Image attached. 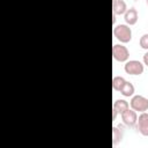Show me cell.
Listing matches in <instances>:
<instances>
[{
    "instance_id": "1",
    "label": "cell",
    "mask_w": 148,
    "mask_h": 148,
    "mask_svg": "<svg viewBox=\"0 0 148 148\" xmlns=\"http://www.w3.org/2000/svg\"><path fill=\"white\" fill-rule=\"evenodd\" d=\"M114 37L121 43H128L132 39V30L127 24H118L113 28Z\"/></svg>"
},
{
    "instance_id": "2",
    "label": "cell",
    "mask_w": 148,
    "mask_h": 148,
    "mask_svg": "<svg viewBox=\"0 0 148 148\" xmlns=\"http://www.w3.org/2000/svg\"><path fill=\"white\" fill-rule=\"evenodd\" d=\"M112 56L113 59L119 61V62H124L127 61L130 58V51L127 50L126 46L121 45V44H114L112 46Z\"/></svg>"
},
{
    "instance_id": "3",
    "label": "cell",
    "mask_w": 148,
    "mask_h": 148,
    "mask_svg": "<svg viewBox=\"0 0 148 148\" xmlns=\"http://www.w3.org/2000/svg\"><path fill=\"white\" fill-rule=\"evenodd\" d=\"M130 105L134 111L145 112L148 110V98H146L145 96H141V95H135L132 97Z\"/></svg>"
},
{
    "instance_id": "4",
    "label": "cell",
    "mask_w": 148,
    "mask_h": 148,
    "mask_svg": "<svg viewBox=\"0 0 148 148\" xmlns=\"http://www.w3.org/2000/svg\"><path fill=\"white\" fill-rule=\"evenodd\" d=\"M124 69L130 75H140L143 73V65L139 60H130L126 61Z\"/></svg>"
},
{
    "instance_id": "5",
    "label": "cell",
    "mask_w": 148,
    "mask_h": 148,
    "mask_svg": "<svg viewBox=\"0 0 148 148\" xmlns=\"http://www.w3.org/2000/svg\"><path fill=\"white\" fill-rule=\"evenodd\" d=\"M121 119H123V123L128 126V127H134L136 125V121H138V114H136V111H134L133 109H127L126 111H124L121 114Z\"/></svg>"
},
{
    "instance_id": "6",
    "label": "cell",
    "mask_w": 148,
    "mask_h": 148,
    "mask_svg": "<svg viewBox=\"0 0 148 148\" xmlns=\"http://www.w3.org/2000/svg\"><path fill=\"white\" fill-rule=\"evenodd\" d=\"M136 128L143 136H148V113L146 111L141 112V114L139 116L136 121Z\"/></svg>"
},
{
    "instance_id": "7",
    "label": "cell",
    "mask_w": 148,
    "mask_h": 148,
    "mask_svg": "<svg viewBox=\"0 0 148 148\" xmlns=\"http://www.w3.org/2000/svg\"><path fill=\"white\" fill-rule=\"evenodd\" d=\"M138 18H139V15H138V12L134 7H131L124 14V20L128 25H134L138 22Z\"/></svg>"
},
{
    "instance_id": "8",
    "label": "cell",
    "mask_w": 148,
    "mask_h": 148,
    "mask_svg": "<svg viewBox=\"0 0 148 148\" xmlns=\"http://www.w3.org/2000/svg\"><path fill=\"white\" fill-rule=\"evenodd\" d=\"M127 10L126 2L124 0H112V12L116 15H121L125 14Z\"/></svg>"
},
{
    "instance_id": "9",
    "label": "cell",
    "mask_w": 148,
    "mask_h": 148,
    "mask_svg": "<svg viewBox=\"0 0 148 148\" xmlns=\"http://www.w3.org/2000/svg\"><path fill=\"white\" fill-rule=\"evenodd\" d=\"M124 127L121 126V125H118V126H113L112 127V142H113V145L116 146V145H118L121 140H123V138H124Z\"/></svg>"
},
{
    "instance_id": "10",
    "label": "cell",
    "mask_w": 148,
    "mask_h": 148,
    "mask_svg": "<svg viewBox=\"0 0 148 148\" xmlns=\"http://www.w3.org/2000/svg\"><path fill=\"white\" fill-rule=\"evenodd\" d=\"M113 109H116L117 112L121 114L124 111H126L127 109H130V105H128V103L125 99H117L113 103Z\"/></svg>"
},
{
    "instance_id": "11",
    "label": "cell",
    "mask_w": 148,
    "mask_h": 148,
    "mask_svg": "<svg viewBox=\"0 0 148 148\" xmlns=\"http://www.w3.org/2000/svg\"><path fill=\"white\" fill-rule=\"evenodd\" d=\"M134 86L131 83V82H128V81H126L125 82V84H124V87L121 88V90H120V92H121V95H124L125 97H130V96H132L133 94H134Z\"/></svg>"
},
{
    "instance_id": "12",
    "label": "cell",
    "mask_w": 148,
    "mask_h": 148,
    "mask_svg": "<svg viewBox=\"0 0 148 148\" xmlns=\"http://www.w3.org/2000/svg\"><path fill=\"white\" fill-rule=\"evenodd\" d=\"M125 82H126V80H125L123 76H114V77L112 79V88H113L114 90L120 91L121 88L124 87Z\"/></svg>"
},
{
    "instance_id": "13",
    "label": "cell",
    "mask_w": 148,
    "mask_h": 148,
    "mask_svg": "<svg viewBox=\"0 0 148 148\" xmlns=\"http://www.w3.org/2000/svg\"><path fill=\"white\" fill-rule=\"evenodd\" d=\"M140 46H141V49H143V50H148V34H145V35H142L141 36V38H140Z\"/></svg>"
},
{
    "instance_id": "14",
    "label": "cell",
    "mask_w": 148,
    "mask_h": 148,
    "mask_svg": "<svg viewBox=\"0 0 148 148\" xmlns=\"http://www.w3.org/2000/svg\"><path fill=\"white\" fill-rule=\"evenodd\" d=\"M143 62H145V65L148 66V52H146V53L143 54Z\"/></svg>"
},
{
    "instance_id": "15",
    "label": "cell",
    "mask_w": 148,
    "mask_h": 148,
    "mask_svg": "<svg viewBox=\"0 0 148 148\" xmlns=\"http://www.w3.org/2000/svg\"><path fill=\"white\" fill-rule=\"evenodd\" d=\"M117 114H118V112H117V110H116V109H112V119H113V120L116 119V117H117Z\"/></svg>"
},
{
    "instance_id": "16",
    "label": "cell",
    "mask_w": 148,
    "mask_h": 148,
    "mask_svg": "<svg viewBox=\"0 0 148 148\" xmlns=\"http://www.w3.org/2000/svg\"><path fill=\"white\" fill-rule=\"evenodd\" d=\"M112 22H113V23L116 22V14H113V16H112Z\"/></svg>"
},
{
    "instance_id": "17",
    "label": "cell",
    "mask_w": 148,
    "mask_h": 148,
    "mask_svg": "<svg viewBox=\"0 0 148 148\" xmlns=\"http://www.w3.org/2000/svg\"><path fill=\"white\" fill-rule=\"evenodd\" d=\"M147 3H148V0H147Z\"/></svg>"
}]
</instances>
